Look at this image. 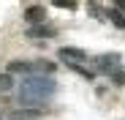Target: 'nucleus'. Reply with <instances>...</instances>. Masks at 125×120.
Segmentation results:
<instances>
[{
	"instance_id": "f257e3e1",
	"label": "nucleus",
	"mask_w": 125,
	"mask_h": 120,
	"mask_svg": "<svg viewBox=\"0 0 125 120\" xmlns=\"http://www.w3.org/2000/svg\"><path fill=\"white\" fill-rule=\"evenodd\" d=\"M54 93H57V82L52 76L33 74V76H25L22 85H19V104L22 107H38V104H46Z\"/></svg>"
},
{
	"instance_id": "f03ea898",
	"label": "nucleus",
	"mask_w": 125,
	"mask_h": 120,
	"mask_svg": "<svg viewBox=\"0 0 125 120\" xmlns=\"http://www.w3.org/2000/svg\"><path fill=\"white\" fill-rule=\"evenodd\" d=\"M93 63H95V71H98V74H109V76H112L117 68H122V57H120L117 52H109V55H98Z\"/></svg>"
},
{
	"instance_id": "7ed1b4c3",
	"label": "nucleus",
	"mask_w": 125,
	"mask_h": 120,
	"mask_svg": "<svg viewBox=\"0 0 125 120\" xmlns=\"http://www.w3.org/2000/svg\"><path fill=\"white\" fill-rule=\"evenodd\" d=\"M57 57H60L65 66H79V63L87 60V52L79 49V47H60V49H57Z\"/></svg>"
},
{
	"instance_id": "20e7f679",
	"label": "nucleus",
	"mask_w": 125,
	"mask_h": 120,
	"mask_svg": "<svg viewBox=\"0 0 125 120\" xmlns=\"http://www.w3.org/2000/svg\"><path fill=\"white\" fill-rule=\"evenodd\" d=\"M25 22L33 27V25H44L46 22V11H44V6H27L25 8Z\"/></svg>"
},
{
	"instance_id": "39448f33",
	"label": "nucleus",
	"mask_w": 125,
	"mask_h": 120,
	"mask_svg": "<svg viewBox=\"0 0 125 120\" xmlns=\"http://www.w3.org/2000/svg\"><path fill=\"white\" fill-rule=\"evenodd\" d=\"M57 36V30L54 27H46V25H33V27H27V38H54Z\"/></svg>"
},
{
	"instance_id": "423d86ee",
	"label": "nucleus",
	"mask_w": 125,
	"mask_h": 120,
	"mask_svg": "<svg viewBox=\"0 0 125 120\" xmlns=\"http://www.w3.org/2000/svg\"><path fill=\"white\" fill-rule=\"evenodd\" d=\"M8 74H27L30 76V60H11L8 63Z\"/></svg>"
},
{
	"instance_id": "0eeeda50",
	"label": "nucleus",
	"mask_w": 125,
	"mask_h": 120,
	"mask_svg": "<svg viewBox=\"0 0 125 120\" xmlns=\"http://www.w3.org/2000/svg\"><path fill=\"white\" fill-rule=\"evenodd\" d=\"M35 117H38L35 109H16V112L11 115V120H35Z\"/></svg>"
},
{
	"instance_id": "6e6552de",
	"label": "nucleus",
	"mask_w": 125,
	"mask_h": 120,
	"mask_svg": "<svg viewBox=\"0 0 125 120\" xmlns=\"http://www.w3.org/2000/svg\"><path fill=\"white\" fill-rule=\"evenodd\" d=\"M106 16H109V19H112V22H114V25H117V27H122V30H125V14H122V11H120V8H112V11H109V14H106Z\"/></svg>"
},
{
	"instance_id": "1a4fd4ad",
	"label": "nucleus",
	"mask_w": 125,
	"mask_h": 120,
	"mask_svg": "<svg viewBox=\"0 0 125 120\" xmlns=\"http://www.w3.org/2000/svg\"><path fill=\"white\" fill-rule=\"evenodd\" d=\"M11 87H14V76H11L8 71H6V74H0V93H8Z\"/></svg>"
},
{
	"instance_id": "9d476101",
	"label": "nucleus",
	"mask_w": 125,
	"mask_h": 120,
	"mask_svg": "<svg viewBox=\"0 0 125 120\" xmlns=\"http://www.w3.org/2000/svg\"><path fill=\"white\" fill-rule=\"evenodd\" d=\"M49 3H54V6H60V8H68V11L76 8V0H49Z\"/></svg>"
},
{
	"instance_id": "9b49d317",
	"label": "nucleus",
	"mask_w": 125,
	"mask_h": 120,
	"mask_svg": "<svg viewBox=\"0 0 125 120\" xmlns=\"http://www.w3.org/2000/svg\"><path fill=\"white\" fill-rule=\"evenodd\" d=\"M112 82H114V85H125V68H117V71L112 74Z\"/></svg>"
},
{
	"instance_id": "f8f14e48",
	"label": "nucleus",
	"mask_w": 125,
	"mask_h": 120,
	"mask_svg": "<svg viewBox=\"0 0 125 120\" xmlns=\"http://www.w3.org/2000/svg\"><path fill=\"white\" fill-rule=\"evenodd\" d=\"M117 8H125V0H117Z\"/></svg>"
},
{
	"instance_id": "ddd939ff",
	"label": "nucleus",
	"mask_w": 125,
	"mask_h": 120,
	"mask_svg": "<svg viewBox=\"0 0 125 120\" xmlns=\"http://www.w3.org/2000/svg\"><path fill=\"white\" fill-rule=\"evenodd\" d=\"M0 120H3V117H0Z\"/></svg>"
}]
</instances>
